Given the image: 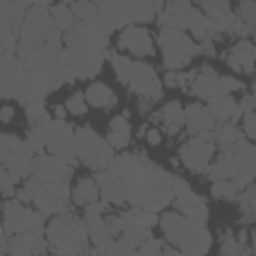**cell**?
Listing matches in <instances>:
<instances>
[{"label":"cell","instance_id":"6da1fadb","mask_svg":"<svg viewBox=\"0 0 256 256\" xmlns=\"http://www.w3.org/2000/svg\"><path fill=\"white\" fill-rule=\"evenodd\" d=\"M158 40H160V48H162L164 66L170 70H178V68L186 66L190 62V58L198 52V46L186 34H182L178 30L162 28Z\"/></svg>","mask_w":256,"mask_h":256},{"label":"cell","instance_id":"8992f818","mask_svg":"<svg viewBox=\"0 0 256 256\" xmlns=\"http://www.w3.org/2000/svg\"><path fill=\"white\" fill-rule=\"evenodd\" d=\"M214 154V144L208 132H202L198 136H194L190 142H186V146H182L180 150V160L184 162L186 168L194 170V172H202L208 168V162Z\"/></svg>","mask_w":256,"mask_h":256},{"label":"cell","instance_id":"484cf974","mask_svg":"<svg viewBox=\"0 0 256 256\" xmlns=\"http://www.w3.org/2000/svg\"><path fill=\"white\" fill-rule=\"evenodd\" d=\"M236 192H238V188H236V184L230 182V180H220V182H214V184H212V194H214L216 198L232 200V198H236Z\"/></svg>","mask_w":256,"mask_h":256},{"label":"cell","instance_id":"277c9868","mask_svg":"<svg viewBox=\"0 0 256 256\" xmlns=\"http://www.w3.org/2000/svg\"><path fill=\"white\" fill-rule=\"evenodd\" d=\"M40 214L26 208L20 200H10L4 206V230L8 234H24L40 230Z\"/></svg>","mask_w":256,"mask_h":256},{"label":"cell","instance_id":"9a60e30c","mask_svg":"<svg viewBox=\"0 0 256 256\" xmlns=\"http://www.w3.org/2000/svg\"><path fill=\"white\" fill-rule=\"evenodd\" d=\"M84 100L94 108H112V106H116V94L102 82H92L84 92Z\"/></svg>","mask_w":256,"mask_h":256},{"label":"cell","instance_id":"8d00e7d4","mask_svg":"<svg viewBox=\"0 0 256 256\" xmlns=\"http://www.w3.org/2000/svg\"><path fill=\"white\" fill-rule=\"evenodd\" d=\"M54 112H56L58 120H62V118L66 116V108H64V106H54Z\"/></svg>","mask_w":256,"mask_h":256},{"label":"cell","instance_id":"cb8c5ba5","mask_svg":"<svg viewBox=\"0 0 256 256\" xmlns=\"http://www.w3.org/2000/svg\"><path fill=\"white\" fill-rule=\"evenodd\" d=\"M70 12H72V16H78L86 24H92L98 16V8L92 2H76L70 6Z\"/></svg>","mask_w":256,"mask_h":256},{"label":"cell","instance_id":"ffe728a7","mask_svg":"<svg viewBox=\"0 0 256 256\" xmlns=\"http://www.w3.org/2000/svg\"><path fill=\"white\" fill-rule=\"evenodd\" d=\"M164 6L158 2H128V20L134 22H150L156 14V10H162Z\"/></svg>","mask_w":256,"mask_h":256},{"label":"cell","instance_id":"d590c367","mask_svg":"<svg viewBox=\"0 0 256 256\" xmlns=\"http://www.w3.org/2000/svg\"><path fill=\"white\" fill-rule=\"evenodd\" d=\"M14 108L12 106H2L0 108V122H4V124H8V122H12V118H14Z\"/></svg>","mask_w":256,"mask_h":256},{"label":"cell","instance_id":"e0dca14e","mask_svg":"<svg viewBox=\"0 0 256 256\" xmlns=\"http://www.w3.org/2000/svg\"><path fill=\"white\" fill-rule=\"evenodd\" d=\"M38 246H40V240L36 232L14 234V238L10 240V256H34Z\"/></svg>","mask_w":256,"mask_h":256},{"label":"cell","instance_id":"74e56055","mask_svg":"<svg viewBox=\"0 0 256 256\" xmlns=\"http://www.w3.org/2000/svg\"><path fill=\"white\" fill-rule=\"evenodd\" d=\"M92 256H100V254H98V252H94V254H92Z\"/></svg>","mask_w":256,"mask_h":256},{"label":"cell","instance_id":"f546056e","mask_svg":"<svg viewBox=\"0 0 256 256\" xmlns=\"http://www.w3.org/2000/svg\"><path fill=\"white\" fill-rule=\"evenodd\" d=\"M238 138H240V132H238L234 126H224V128H220V132H218V142H220L224 148L234 146V144L238 142Z\"/></svg>","mask_w":256,"mask_h":256},{"label":"cell","instance_id":"7402d4cb","mask_svg":"<svg viewBox=\"0 0 256 256\" xmlns=\"http://www.w3.org/2000/svg\"><path fill=\"white\" fill-rule=\"evenodd\" d=\"M232 54L238 58L242 72H252V68H254V54H256V48H254V44H252L250 40H240V42L234 46Z\"/></svg>","mask_w":256,"mask_h":256},{"label":"cell","instance_id":"8fae6325","mask_svg":"<svg viewBox=\"0 0 256 256\" xmlns=\"http://www.w3.org/2000/svg\"><path fill=\"white\" fill-rule=\"evenodd\" d=\"M190 90L198 98H206V100H210L212 96H216L218 94V76H216V72L212 68L204 66L196 76H192Z\"/></svg>","mask_w":256,"mask_h":256},{"label":"cell","instance_id":"e575fe53","mask_svg":"<svg viewBox=\"0 0 256 256\" xmlns=\"http://www.w3.org/2000/svg\"><path fill=\"white\" fill-rule=\"evenodd\" d=\"M146 140H148V144L158 146V144L162 142V134H160V130H158V128H150V130L146 132Z\"/></svg>","mask_w":256,"mask_h":256},{"label":"cell","instance_id":"836d02e7","mask_svg":"<svg viewBox=\"0 0 256 256\" xmlns=\"http://www.w3.org/2000/svg\"><path fill=\"white\" fill-rule=\"evenodd\" d=\"M12 178H10V174L6 172V168L4 166H0V192H4V194H10V190H12Z\"/></svg>","mask_w":256,"mask_h":256},{"label":"cell","instance_id":"603a6c76","mask_svg":"<svg viewBox=\"0 0 256 256\" xmlns=\"http://www.w3.org/2000/svg\"><path fill=\"white\" fill-rule=\"evenodd\" d=\"M48 10H50V16H52L54 24H56L60 30H70V28H72L74 16H72V12H70V6H66V4H54V6H50Z\"/></svg>","mask_w":256,"mask_h":256},{"label":"cell","instance_id":"7c38bea8","mask_svg":"<svg viewBox=\"0 0 256 256\" xmlns=\"http://www.w3.org/2000/svg\"><path fill=\"white\" fill-rule=\"evenodd\" d=\"M208 112L214 120H228V118H238L242 114L240 106L230 94H216L208 100Z\"/></svg>","mask_w":256,"mask_h":256},{"label":"cell","instance_id":"4316f807","mask_svg":"<svg viewBox=\"0 0 256 256\" xmlns=\"http://www.w3.org/2000/svg\"><path fill=\"white\" fill-rule=\"evenodd\" d=\"M110 60H112V68H114L116 76H118L122 82H128V74H130L132 62H130L126 56H120V54H112Z\"/></svg>","mask_w":256,"mask_h":256},{"label":"cell","instance_id":"d6a6232c","mask_svg":"<svg viewBox=\"0 0 256 256\" xmlns=\"http://www.w3.org/2000/svg\"><path fill=\"white\" fill-rule=\"evenodd\" d=\"M242 126H244V132L246 136L252 140L256 136V124H254V110H246L242 112Z\"/></svg>","mask_w":256,"mask_h":256},{"label":"cell","instance_id":"5b68a950","mask_svg":"<svg viewBox=\"0 0 256 256\" xmlns=\"http://www.w3.org/2000/svg\"><path fill=\"white\" fill-rule=\"evenodd\" d=\"M48 150L52 156L62 160L64 164H74L76 154H74V132L64 120H54L50 122V132L46 140Z\"/></svg>","mask_w":256,"mask_h":256},{"label":"cell","instance_id":"3957f363","mask_svg":"<svg viewBox=\"0 0 256 256\" xmlns=\"http://www.w3.org/2000/svg\"><path fill=\"white\" fill-rule=\"evenodd\" d=\"M172 198L176 200L178 210L182 212V216L194 224H204L208 218V208L202 202V198L188 186V182H184L182 178L172 180Z\"/></svg>","mask_w":256,"mask_h":256},{"label":"cell","instance_id":"d4e9b609","mask_svg":"<svg viewBox=\"0 0 256 256\" xmlns=\"http://www.w3.org/2000/svg\"><path fill=\"white\" fill-rule=\"evenodd\" d=\"M250 32L254 30V20H256V4L254 2H240L238 6V16H236Z\"/></svg>","mask_w":256,"mask_h":256},{"label":"cell","instance_id":"4dcf8cb0","mask_svg":"<svg viewBox=\"0 0 256 256\" xmlns=\"http://www.w3.org/2000/svg\"><path fill=\"white\" fill-rule=\"evenodd\" d=\"M132 248H128L124 242H118V240H112L106 248H104V256H132Z\"/></svg>","mask_w":256,"mask_h":256},{"label":"cell","instance_id":"83f0119b","mask_svg":"<svg viewBox=\"0 0 256 256\" xmlns=\"http://www.w3.org/2000/svg\"><path fill=\"white\" fill-rule=\"evenodd\" d=\"M66 110L74 116H84L86 114V100H84V94L76 92L72 94L68 100H66Z\"/></svg>","mask_w":256,"mask_h":256},{"label":"cell","instance_id":"f1b7e54d","mask_svg":"<svg viewBox=\"0 0 256 256\" xmlns=\"http://www.w3.org/2000/svg\"><path fill=\"white\" fill-rule=\"evenodd\" d=\"M244 84L232 76H218V94H232L236 90H242Z\"/></svg>","mask_w":256,"mask_h":256},{"label":"cell","instance_id":"4fadbf2b","mask_svg":"<svg viewBox=\"0 0 256 256\" xmlns=\"http://www.w3.org/2000/svg\"><path fill=\"white\" fill-rule=\"evenodd\" d=\"M154 80H158V78H156V72L152 70V66L144 64V62H132L130 74H128V82H126L130 86V90H134L140 96H144L146 90H148V86Z\"/></svg>","mask_w":256,"mask_h":256},{"label":"cell","instance_id":"52a82bcc","mask_svg":"<svg viewBox=\"0 0 256 256\" xmlns=\"http://www.w3.org/2000/svg\"><path fill=\"white\" fill-rule=\"evenodd\" d=\"M118 46L130 50L138 56H152L154 54V40L146 28L138 26H124L118 36Z\"/></svg>","mask_w":256,"mask_h":256},{"label":"cell","instance_id":"2e32d148","mask_svg":"<svg viewBox=\"0 0 256 256\" xmlns=\"http://www.w3.org/2000/svg\"><path fill=\"white\" fill-rule=\"evenodd\" d=\"M158 120L168 128L170 134H176L180 130V126L184 124V110L180 106L178 100H172L168 104H164L160 108V114H158Z\"/></svg>","mask_w":256,"mask_h":256},{"label":"cell","instance_id":"9c48e42d","mask_svg":"<svg viewBox=\"0 0 256 256\" xmlns=\"http://www.w3.org/2000/svg\"><path fill=\"white\" fill-rule=\"evenodd\" d=\"M184 122L190 130V134H202V132H208L210 128H214V118L210 116L208 108L202 106V104H190L184 112Z\"/></svg>","mask_w":256,"mask_h":256},{"label":"cell","instance_id":"30bf717a","mask_svg":"<svg viewBox=\"0 0 256 256\" xmlns=\"http://www.w3.org/2000/svg\"><path fill=\"white\" fill-rule=\"evenodd\" d=\"M94 180H96L98 192L106 204H122L124 202V186L118 176H112L110 172H100Z\"/></svg>","mask_w":256,"mask_h":256},{"label":"cell","instance_id":"d6986e66","mask_svg":"<svg viewBox=\"0 0 256 256\" xmlns=\"http://www.w3.org/2000/svg\"><path fill=\"white\" fill-rule=\"evenodd\" d=\"M120 218H122V216H120ZM120 234L124 236V244H126L128 248H136V246L144 244V242L150 238L146 226H142V224H138V222H132V220H124V218H122V232H120Z\"/></svg>","mask_w":256,"mask_h":256},{"label":"cell","instance_id":"44dd1931","mask_svg":"<svg viewBox=\"0 0 256 256\" xmlns=\"http://www.w3.org/2000/svg\"><path fill=\"white\" fill-rule=\"evenodd\" d=\"M186 26L190 28V32H192V36L196 40H204L208 36V30H210V20L198 8L192 6L186 12Z\"/></svg>","mask_w":256,"mask_h":256},{"label":"cell","instance_id":"7a4b0ae2","mask_svg":"<svg viewBox=\"0 0 256 256\" xmlns=\"http://www.w3.org/2000/svg\"><path fill=\"white\" fill-rule=\"evenodd\" d=\"M74 154L90 166H108V162L112 160V148L104 140H100L88 126L74 132Z\"/></svg>","mask_w":256,"mask_h":256},{"label":"cell","instance_id":"ba28073f","mask_svg":"<svg viewBox=\"0 0 256 256\" xmlns=\"http://www.w3.org/2000/svg\"><path fill=\"white\" fill-rule=\"evenodd\" d=\"M176 246L186 256H204L210 248V234L202 224L190 222Z\"/></svg>","mask_w":256,"mask_h":256},{"label":"cell","instance_id":"1f68e13d","mask_svg":"<svg viewBox=\"0 0 256 256\" xmlns=\"http://www.w3.org/2000/svg\"><path fill=\"white\" fill-rule=\"evenodd\" d=\"M108 132L110 134H130V124L124 116H114L108 124Z\"/></svg>","mask_w":256,"mask_h":256},{"label":"cell","instance_id":"5bb4252c","mask_svg":"<svg viewBox=\"0 0 256 256\" xmlns=\"http://www.w3.org/2000/svg\"><path fill=\"white\" fill-rule=\"evenodd\" d=\"M160 222V228H162V234L166 240H170L172 244H178V240L182 238L184 230L188 228L190 220H186L182 214L178 212H166L162 214V218L158 220Z\"/></svg>","mask_w":256,"mask_h":256},{"label":"cell","instance_id":"ac0fdd59","mask_svg":"<svg viewBox=\"0 0 256 256\" xmlns=\"http://www.w3.org/2000/svg\"><path fill=\"white\" fill-rule=\"evenodd\" d=\"M72 196H74V202H76V204H88V206H90V204H94V202H96V198L100 196L96 180H94V178H90V176L80 178V180L76 182L74 190H72Z\"/></svg>","mask_w":256,"mask_h":256}]
</instances>
